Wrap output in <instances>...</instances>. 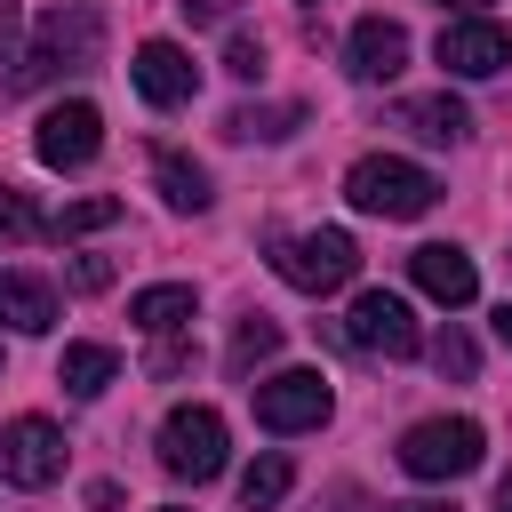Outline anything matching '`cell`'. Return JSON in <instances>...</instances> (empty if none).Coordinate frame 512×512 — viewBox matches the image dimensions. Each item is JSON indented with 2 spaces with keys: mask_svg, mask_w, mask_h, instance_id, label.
<instances>
[{
  "mask_svg": "<svg viewBox=\"0 0 512 512\" xmlns=\"http://www.w3.org/2000/svg\"><path fill=\"white\" fill-rule=\"evenodd\" d=\"M96 48H104V16H96V8H48V16L32 24V40H24L16 72L0 80V96H32V88H48V80H64V72H88Z\"/></svg>",
  "mask_w": 512,
  "mask_h": 512,
  "instance_id": "1",
  "label": "cell"
},
{
  "mask_svg": "<svg viewBox=\"0 0 512 512\" xmlns=\"http://www.w3.org/2000/svg\"><path fill=\"white\" fill-rule=\"evenodd\" d=\"M344 200H352L360 216H424V208L440 200V176H432V168H416V160L368 152V160H352Z\"/></svg>",
  "mask_w": 512,
  "mask_h": 512,
  "instance_id": "2",
  "label": "cell"
},
{
  "mask_svg": "<svg viewBox=\"0 0 512 512\" xmlns=\"http://www.w3.org/2000/svg\"><path fill=\"white\" fill-rule=\"evenodd\" d=\"M272 272H280L288 288H304V296H328V288H344V280L360 272V248H352V232L320 224V232L272 240Z\"/></svg>",
  "mask_w": 512,
  "mask_h": 512,
  "instance_id": "3",
  "label": "cell"
},
{
  "mask_svg": "<svg viewBox=\"0 0 512 512\" xmlns=\"http://www.w3.org/2000/svg\"><path fill=\"white\" fill-rule=\"evenodd\" d=\"M472 464H480V424L472 416H424L400 440V472H416V480H464Z\"/></svg>",
  "mask_w": 512,
  "mask_h": 512,
  "instance_id": "4",
  "label": "cell"
},
{
  "mask_svg": "<svg viewBox=\"0 0 512 512\" xmlns=\"http://www.w3.org/2000/svg\"><path fill=\"white\" fill-rule=\"evenodd\" d=\"M344 344H352V352H368V360H408L424 336H416L408 296H392V288H360V296H352V312H344Z\"/></svg>",
  "mask_w": 512,
  "mask_h": 512,
  "instance_id": "5",
  "label": "cell"
},
{
  "mask_svg": "<svg viewBox=\"0 0 512 512\" xmlns=\"http://www.w3.org/2000/svg\"><path fill=\"white\" fill-rule=\"evenodd\" d=\"M328 408H336V400H328V376H320V368H280V376L256 384V424L280 432V440H288V432H320Z\"/></svg>",
  "mask_w": 512,
  "mask_h": 512,
  "instance_id": "6",
  "label": "cell"
},
{
  "mask_svg": "<svg viewBox=\"0 0 512 512\" xmlns=\"http://www.w3.org/2000/svg\"><path fill=\"white\" fill-rule=\"evenodd\" d=\"M160 464L176 472V480H216L224 472V416L216 408H168L160 416Z\"/></svg>",
  "mask_w": 512,
  "mask_h": 512,
  "instance_id": "7",
  "label": "cell"
},
{
  "mask_svg": "<svg viewBox=\"0 0 512 512\" xmlns=\"http://www.w3.org/2000/svg\"><path fill=\"white\" fill-rule=\"evenodd\" d=\"M64 472V432L48 424V416H16V424H0V480H16V488H48Z\"/></svg>",
  "mask_w": 512,
  "mask_h": 512,
  "instance_id": "8",
  "label": "cell"
},
{
  "mask_svg": "<svg viewBox=\"0 0 512 512\" xmlns=\"http://www.w3.org/2000/svg\"><path fill=\"white\" fill-rule=\"evenodd\" d=\"M32 152H40V168H88V160L104 152V112H96V104H56V112H40Z\"/></svg>",
  "mask_w": 512,
  "mask_h": 512,
  "instance_id": "9",
  "label": "cell"
},
{
  "mask_svg": "<svg viewBox=\"0 0 512 512\" xmlns=\"http://www.w3.org/2000/svg\"><path fill=\"white\" fill-rule=\"evenodd\" d=\"M440 64L456 80H488V72L512 64V32L488 24V16H456V24H440Z\"/></svg>",
  "mask_w": 512,
  "mask_h": 512,
  "instance_id": "10",
  "label": "cell"
},
{
  "mask_svg": "<svg viewBox=\"0 0 512 512\" xmlns=\"http://www.w3.org/2000/svg\"><path fill=\"white\" fill-rule=\"evenodd\" d=\"M128 72H136V96L160 104V112H168V104H192V88H200V64H192L176 40H144Z\"/></svg>",
  "mask_w": 512,
  "mask_h": 512,
  "instance_id": "11",
  "label": "cell"
},
{
  "mask_svg": "<svg viewBox=\"0 0 512 512\" xmlns=\"http://www.w3.org/2000/svg\"><path fill=\"white\" fill-rule=\"evenodd\" d=\"M408 272H416V288H424L432 304H448V312L480 296V272H472V256H464V248H448V240L416 248V256H408Z\"/></svg>",
  "mask_w": 512,
  "mask_h": 512,
  "instance_id": "12",
  "label": "cell"
},
{
  "mask_svg": "<svg viewBox=\"0 0 512 512\" xmlns=\"http://www.w3.org/2000/svg\"><path fill=\"white\" fill-rule=\"evenodd\" d=\"M392 128H408V136H424V144H464L472 112L440 88V96H400V104H392Z\"/></svg>",
  "mask_w": 512,
  "mask_h": 512,
  "instance_id": "13",
  "label": "cell"
},
{
  "mask_svg": "<svg viewBox=\"0 0 512 512\" xmlns=\"http://www.w3.org/2000/svg\"><path fill=\"white\" fill-rule=\"evenodd\" d=\"M400 64H408V32L392 16H360L352 24V72L360 80H392Z\"/></svg>",
  "mask_w": 512,
  "mask_h": 512,
  "instance_id": "14",
  "label": "cell"
},
{
  "mask_svg": "<svg viewBox=\"0 0 512 512\" xmlns=\"http://www.w3.org/2000/svg\"><path fill=\"white\" fill-rule=\"evenodd\" d=\"M0 320L16 336H48L56 328V288L32 280V272H0Z\"/></svg>",
  "mask_w": 512,
  "mask_h": 512,
  "instance_id": "15",
  "label": "cell"
},
{
  "mask_svg": "<svg viewBox=\"0 0 512 512\" xmlns=\"http://www.w3.org/2000/svg\"><path fill=\"white\" fill-rule=\"evenodd\" d=\"M128 320H136L144 336H176V328H192V288H184V280L136 288V296H128Z\"/></svg>",
  "mask_w": 512,
  "mask_h": 512,
  "instance_id": "16",
  "label": "cell"
},
{
  "mask_svg": "<svg viewBox=\"0 0 512 512\" xmlns=\"http://www.w3.org/2000/svg\"><path fill=\"white\" fill-rule=\"evenodd\" d=\"M152 176H160V200H168V208H184V216H200V208L216 200V192H208V168H200V160H184V152H168V144L152 152Z\"/></svg>",
  "mask_w": 512,
  "mask_h": 512,
  "instance_id": "17",
  "label": "cell"
},
{
  "mask_svg": "<svg viewBox=\"0 0 512 512\" xmlns=\"http://www.w3.org/2000/svg\"><path fill=\"white\" fill-rule=\"evenodd\" d=\"M112 376H120V352L112 344H64V360H56V384L80 392V400H96Z\"/></svg>",
  "mask_w": 512,
  "mask_h": 512,
  "instance_id": "18",
  "label": "cell"
},
{
  "mask_svg": "<svg viewBox=\"0 0 512 512\" xmlns=\"http://www.w3.org/2000/svg\"><path fill=\"white\" fill-rule=\"evenodd\" d=\"M288 488H296V464H288V456H256V464L240 472V504H248V512H272Z\"/></svg>",
  "mask_w": 512,
  "mask_h": 512,
  "instance_id": "19",
  "label": "cell"
},
{
  "mask_svg": "<svg viewBox=\"0 0 512 512\" xmlns=\"http://www.w3.org/2000/svg\"><path fill=\"white\" fill-rule=\"evenodd\" d=\"M272 352H280V320L248 312V320L232 328V352H224V360H232V376H248V368H256V360H272Z\"/></svg>",
  "mask_w": 512,
  "mask_h": 512,
  "instance_id": "20",
  "label": "cell"
},
{
  "mask_svg": "<svg viewBox=\"0 0 512 512\" xmlns=\"http://www.w3.org/2000/svg\"><path fill=\"white\" fill-rule=\"evenodd\" d=\"M40 232H56V216H40V208H32V192L0 184V240H40Z\"/></svg>",
  "mask_w": 512,
  "mask_h": 512,
  "instance_id": "21",
  "label": "cell"
},
{
  "mask_svg": "<svg viewBox=\"0 0 512 512\" xmlns=\"http://www.w3.org/2000/svg\"><path fill=\"white\" fill-rule=\"evenodd\" d=\"M296 120H304L296 104H264V112H256V104H240V112L224 120V136H288Z\"/></svg>",
  "mask_w": 512,
  "mask_h": 512,
  "instance_id": "22",
  "label": "cell"
},
{
  "mask_svg": "<svg viewBox=\"0 0 512 512\" xmlns=\"http://www.w3.org/2000/svg\"><path fill=\"white\" fill-rule=\"evenodd\" d=\"M104 224H120V200H112V192H96V200H72V208H56V240H72V232H104Z\"/></svg>",
  "mask_w": 512,
  "mask_h": 512,
  "instance_id": "23",
  "label": "cell"
},
{
  "mask_svg": "<svg viewBox=\"0 0 512 512\" xmlns=\"http://www.w3.org/2000/svg\"><path fill=\"white\" fill-rule=\"evenodd\" d=\"M224 72H232V80H264V40L232 32V48H224Z\"/></svg>",
  "mask_w": 512,
  "mask_h": 512,
  "instance_id": "24",
  "label": "cell"
},
{
  "mask_svg": "<svg viewBox=\"0 0 512 512\" xmlns=\"http://www.w3.org/2000/svg\"><path fill=\"white\" fill-rule=\"evenodd\" d=\"M432 368H440V376H472V336L440 328V344H432Z\"/></svg>",
  "mask_w": 512,
  "mask_h": 512,
  "instance_id": "25",
  "label": "cell"
},
{
  "mask_svg": "<svg viewBox=\"0 0 512 512\" xmlns=\"http://www.w3.org/2000/svg\"><path fill=\"white\" fill-rule=\"evenodd\" d=\"M184 360H192V352H184V336H160V344H152V360H144V368H152V376H176V368H184Z\"/></svg>",
  "mask_w": 512,
  "mask_h": 512,
  "instance_id": "26",
  "label": "cell"
},
{
  "mask_svg": "<svg viewBox=\"0 0 512 512\" xmlns=\"http://www.w3.org/2000/svg\"><path fill=\"white\" fill-rule=\"evenodd\" d=\"M72 288H88V296L112 288V264H104V256H80V264H72Z\"/></svg>",
  "mask_w": 512,
  "mask_h": 512,
  "instance_id": "27",
  "label": "cell"
},
{
  "mask_svg": "<svg viewBox=\"0 0 512 512\" xmlns=\"http://www.w3.org/2000/svg\"><path fill=\"white\" fill-rule=\"evenodd\" d=\"M184 16H192V24H224V16H232V0H184Z\"/></svg>",
  "mask_w": 512,
  "mask_h": 512,
  "instance_id": "28",
  "label": "cell"
},
{
  "mask_svg": "<svg viewBox=\"0 0 512 512\" xmlns=\"http://www.w3.org/2000/svg\"><path fill=\"white\" fill-rule=\"evenodd\" d=\"M8 40H16V0H0V56H8Z\"/></svg>",
  "mask_w": 512,
  "mask_h": 512,
  "instance_id": "29",
  "label": "cell"
},
{
  "mask_svg": "<svg viewBox=\"0 0 512 512\" xmlns=\"http://www.w3.org/2000/svg\"><path fill=\"white\" fill-rule=\"evenodd\" d=\"M496 512H512V472H504V480H496Z\"/></svg>",
  "mask_w": 512,
  "mask_h": 512,
  "instance_id": "30",
  "label": "cell"
},
{
  "mask_svg": "<svg viewBox=\"0 0 512 512\" xmlns=\"http://www.w3.org/2000/svg\"><path fill=\"white\" fill-rule=\"evenodd\" d=\"M496 336H504V344H512V304H504V312H496Z\"/></svg>",
  "mask_w": 512,
  "mask_h": 512,
  "instance_id": "31",
  "label": "cell"
},
{
  "mask_svg": "<svg viewBox=\"0 0 512 512\" xmlns=\"http://www.w3.org/2000/svg\"><path fill=\"white\" fill-rule=\"evenodd\" d=\"M440 8H488V0H440Z\"/></svg>",
  "mask_w": 512,
  "mask_h": 512,
  "instance_id": "32",
  "label": "cell"
},
{
  "mask_svg": "<svg viewBox=\"0 0 512 512\" xmlns=\"http://www.w3.org/2000/svg\"><path fill=\"white\" fill-rule=\"evenodd\" d=\"M352 512H376V504H352ZM384 512H392V504H384Z\"/></svg>",
  "mask_w": 512,
  "mask_h": 512,
  "instance_id": "33",
  "label": "cell"
},
{
  "mask_svg": "<svg viewBox=\"0 0 512 512\" xmlns=\"http://www.w3.org/2000/svg\"><path fill=\"white\" fill-rule=\"evenodd\" d=\"M168 512H184V504H168Z\"/></svg>",
  "mask_w": 512,
  "mask_h": 512,
  "instance_id": "34",
  "label": "cell"
}]
</instances>
